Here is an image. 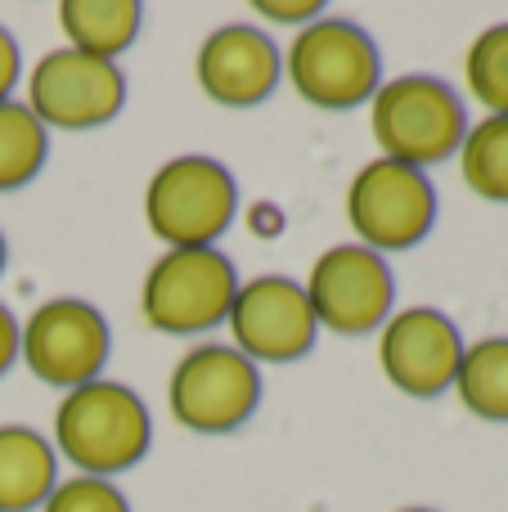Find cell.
Segmentation results:
<instances>
[{
  "label": "cell",
  "mask_w": 508,
  "mask_h": 512,
  "mask_svg": "<svg viewBox=\"0 0 508 512\" xmlns=\"http://www.w3.org/2000/svg\"><path fill=\"white\" fill-rule=\"evenodd\" d=\"M54 441L77 468H86V477H113L149 454V409L131 387L95 378L63 396L54 414Z\"/></svg>",
  "instance_id": "obj_1"
},
{
  "label": "cell",
  "mask_w": 508,
  "mask_h": 512,
  "mask_svg": "<svg viewBox=\"0 0 508 512\" xmlns=\"http://www.w3.org/2000/svg\"><path fill=\"white\" fill-rule=\"evenodd\" d=\"M468 135L459 95L437 77H396L374 90V140L383 158L423 171L455 158Z\"/></svg>",
  "instance_id": "obj_2"
},
{
  "label": "cell",
  "mask_w": 508,
  "mask_h": 512,
  "mask_svg": "<svg viewBox=\"0 0 508 512\" xmlns=\"http://www.w3.org/2000/svg\"><path fill=\"white\" fill-rule=\"evenodd\" d=\"M293 90L315 108H356L378 90V45L351 18H315L288 45Z\"/></svg>",
  "instance_id": "obj_3"
},
{
  "label": "cell",
  "mask_w": 508,
  "mask_h": 512,
  "mask_svg": "<svg viewBox=\"0 0 508 512\" xmlns=\"http://www.w3.org/2000/svg\"><path fill=\"white\" fill-rule=\"evenodd\" d=\"M239 189L216 158H171L144 194L149 230L167 248H212L234 221Z\"/></svg>",
  "instance_id": "obj_4"
},
{
  "label": "cell",
  "mask_w": 508,
  "mask_h": 512,
  "mask_svg": "<svg viewBox=\"0 0 508 512\" xmlns=\"http://www.w3.org/2000/svg\"><path fill=\"white\" fill-rule=\"evenodd\" d=\"M239 274L216 248H171L144 279V319L158 333H203L234 306Z\"/></svg>",
  "instance_id": "obj_5"
},
{
  "label": "cell",
  "mask_w": 508,
  "mask_h": 512,
  "mask_svg": "<svg viewBox=\"0 0 508 512\" xmlns=\"http://www.w3.org/2000/svg\"><path fill=\"white\" fill-rule=\"evenodd\" d=\"M171 414L194 432H234L261 405V373L243 351L221 342L194 346L171 373Z\"/></svg>",
  "instance_id": "obj_6"
},
{
  "label": "cell",
  "mask_w": 508,
  "mask_h": 512,
  "mask_svg": "<svg viewBox=\"0 0 508 512\" xmlns=\"http://www.w3.org/2000/svg\"><path fill=\"white\" fill-rule=\"evenodd\" d=\"M347 216L369 252H401L428 239L432 221H437V189L423 171L378 158L360 167L351 180Z\"/></svg>",
  "instance_id": "obj_7"
},
{
  "label": "cell",
  "mask_w": 508,
  "mask_h": 512,
  "mask_svg": "<svg viewBox=\"0 0 508 512\" xmlns=\"http://www.w3.org/2000/svg\"><path fill=\"white\" fill-rule=\"evenodd\" d=\"M126 104V81L117 63L90 59L81 50H50L27 81V108L41 126L59 131H95L113 122Z\"/></svg>",
  "instance_id": "obj_8"
},
{
  "label": "cell",
  "mask_w": 508,
  "mask_h": 512,
  "mask_svg": "<svg viewBox=\"0 0 508 512\" xmlns=\"http://www.w3.org/2000/svg\"><path fill=\"white\" fill-rule=\"evenodd\" d=\"M108 346H113V337H108L104 315L77 297L45 301L18 333V351H23L27 369L50 387L68 391L99 378V369L108 364Z\"/></svg>",
  "instance_id": "obj_9"
},
{
  "label": "cell",
  "mask_w": 508,
  "mask_h": 512,
  "mask_svg": "<svg viewBox=\"0 0 508 512\" xmlns=\"http://www.w3.org/2000/svg\"><path fill=\"white\" fill-rule=\"evenodd\" d=\"M392 297H396L392 270L365 243L329 248L315 261L311 283H306L315 324L333 328L342 337H360L369 328H378L383 319H392Z\"/></svg>",
  "instance_id": "obj_10"
},
{
  "label": "cell",
  "mask_w": 508,
  "mask_h": 512,
  "mask_svg": "<svg viewBox=\"0 0 508 512\" xmlns=\"http://www.w3.org/2000/svg\"><path fill=\"white\" fill-rule=\"evenodd\" d=\"M234 351H243L252 364H288L315 346V310L306 301V288L284 274H257L234 292L230 306Z\"/></svg>",
  "instance_id": "obj_11"
},
{
  "label": "cell",
  "mask_w": 508,
  "mask_h": 512,
  "mask_svg": "<svg viewBox=\"0 0 508 512\" xmlns=\"http://www.w3.org/2000/svg\"><path fill=\"white\" fill-rule=\"evenodd\" d=\"M378 360H383V373L392 387H401L405 396L432 400L446 387H455L459 360H464V337L441 310L410 306L387 319Z\"/></svg>",
  "instance_id": "obj_12"
},
{
  "label": "cell",
  "mask_w": 508,
  "mask_h": 512,
  "mask_svg": "<svg viewBox=\"0 0 508 512\" xmlns=\"http://www.w3.org/2000/svg\"><path fill=\"white\" fill-rule=\"evenodd\" d=\"M279 68H284V59L270 45V36L248 23L216 27L203 41V50H198V86L216 104H230V108L261 104L275 90Z\"/></svg>",
  "instance_id": "obj_13"
},
{
  "label": "cell",
  "mask_w": 508,
  "mask_h": 512,
  "mask_svg": "<svg viewBox=\"0 0 508 512\" xmlns=\"http://www.w3.org/2000/svg\"><path fill=\"white\" fill-rule=\"evenodd\" d=\"M54 490V450L32 427H0V512H32Z\"/></svg>",
  "instance_id": "obj_14"
},
{
  "label": "cell",
  "mask_w": 508,
  "mask_h": 512,
  "mask_svg": "<svg viewBox=\"0 0 508 512\" xmlns=\"http://www.w3.org/2000/svg\"><path fill=\"white\" fill-rule=\"evenodd\" d=\"M59 23L72 50L113 63V54H122L140 36L144 9L135 0H63Z\"/></svg>",
  "instance_id": "obj_15"
},
{
  "label": "cell",
  "mask_w": 508,
  "mask_h": 512,
  "mask_svg": "<svg viewBox=\"0 0 508 512\" xmlns=\"http://www.w3.org/2000/svg\"><path fill=\"white\" fill-rule=\"evenodd\" d=\"M455 387L473 418L508 423V337H486V342L464 346Z\"/></svg>",
  "instance_id": "obj_16"
},
{
  "label": "cell",
  "mask_w": 508,
  "mask_h": 512,
  "mask_svg": "<svg viewBox=\"0 0 508 512\" xmlns=\"http://www.w3.org/2000/svg\"><path fill=\"white\" fill-rule=\"evenodd\" d=\"M464 185L486 203H508V117H486L459 144Z\"/></svg>",
  "instance_id": "obj_17"
},
{
  "label": "cell",
  "mask_w": 508,
  "mask_h": 512,
  "mask_svg": "<svg viewBox=\"0 0 508 512\" xmlns=\"http://www.w3.org/2000/svg\"><path fill=\"white\" fill-rule=\"evenodd\" d=\"M45 126L27 104H0V189H18L45 167Z\"/></svg>",
  "instance_id": "obj_18"
},
{
  "label": "cell",
  "mask_w": 508,
  "mask_h": 512,
  "mask_svg": "<svg viewBox=\"0 0 508 512\" xmlns=\"http://www.w3.org/2000/svg\"><path fill=\"white\" fill-rule=\"evenodd\" d=\"M464 72L477 104L491 108V117H508V23H495L477 36Z\"/></svg>",
  "instance_id": "obj_19"
},
{
  "label": "cell",
  "mask_w": 508,
  "mask_h": 512,
  "mask_svg": "<svg viewBox=\"0 0 508 512\" xmlns=\"http://www.w3.org/2000/svg\"><path fill=\"white\" fill-rule=\"evenodd\" d=\"M45 512H131L122 490H113L104 477H72L50 490Z\"/></svg>",
  "instance_id": "obj_20"
},
{
  "label": "cell",
  "mask_w": 508,
  "mask_h": 512,
  "mask_svg": "<svg viewBox=\"0 0 508 512\" xmlns=\"http://www.w3.org/2000/svg\"><path fill=\"white\" fill-rule=\"evenodd\" d=\"M14 81H18V45H14V36L0 27V104L9 99Z\"/></svg>",
  "instance_id": "obj_21"
},
{
  "label": "cell",
  "mask_w": 508,
  "mask_h": 512,
  "mask_svg": "<svg viewBox=\"0 0 508 512\" xmlns=\"http://www.w3.org/2000/svg\"><path fill=\"white\" fill-rule=\"evenodd\" d=\"M14 355H18V324H14V315H9V306L0 301V378H5V369L14 364Z\"/></svg>",
  "instance_id": "obj_22"
},
{
  "label": "cell",
  "mask_w": 508,
  "mask_h": 512,
  "mask_svg": "<svg viewBox=\"0 0 508 512\" xmlns=\"http://www.w3.org/2000/svg\"><path fill=\"white\" fill-rule=\"evenodd\" d=\"M266 18H320V5H257Z\"/></svg>",
  "instance_id": "obj_23"
},
{
  "label": "cell",
  "mask_w": 508,
  "mask_h": 512,
  "mask_svg": "<svg viewBox=\"0 0 508 512\" xmlns=\"http://www.w3.org/2000/svg\"><path fill=\"white\" fill-rule=\"evenodd\" d=\"M0 274H5V234H0Z\"/></svg>",
  "instance_id": "obj_24"
},
{
  "label": "cell",
  "mask_w": 508,
  "mask_h": 512,
  "mask_svg": "<svg viewBox=\"0 0 508 512\" xmlns=\"http://www.w3.org/2000/svg\"><path fill=\"white\" fill-rule=\"evenodd\" d=\"M401 512H432V508H401Z\"/></svg>",
  "instance_id": "obj_25"
}]
</instances>
